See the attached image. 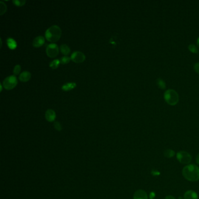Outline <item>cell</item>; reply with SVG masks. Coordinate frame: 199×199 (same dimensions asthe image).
Segmentation results:
<instances>
[{"label":"cell","instance_id":"cell-1","mask_svg":"<svg viewBox=\"0 0 199 199\" xmlns=\"http://www.w3.org/2000/svg\"><path fill=\"white\" fill-rule=\"evenodd\" d=\"M184 178L190 182H196L199 180V168L196 165L189 164L182 170Z\"/></svg>","mask_w":199,"mask_h":199},{"label":"cell","instance_id":"cell-2","mask_svg":"<svg viewBox=\"0 0 199 199\" xmlns=\"http://www.w3.org/2000/svg\"><path fill=\"white\" fill-rule=\"evenodd\" d=\"M61 35V28L57 25H53L48 28L46 31L45 36L46 39L51 42L58 41Z\"/></svg>","mask_w":199,"mask_h":199},{"label":"cell","instance_id":"cell-3","mask_svg":"<svg viewBox=\"0 0 199 199\" xmlns=\"http://www.w3.org/2000/svg\"><path fill=\"white\" fill-rule=\"evenodd\" d=\"M164 99L165 102L170 106L176 105L179 100L178 93L173 90H168L164 93Z\"/></svg>","mask_w":199,"mask_h":199},{"label":"cell","instance_id":"cell-4","mask_svg":"<svg viewBox=\"0 0 199 199\" xmlns=\"http://www.w3.org/2000/svg\"><path fill=\"white\" fill-rule=\"evenodd\" d=\"M18 84V79L14 76H11L4 79L2 82V85L5 89L11 90L14 88Z\"/></svg>","mask_w":199,"mask_h":199},{"label":"cell","instance_id":"cell-5","mask_svg":"<svg viewBox=\"0 0 199 199\" xmlns=\"http://www.w3.org/2000/svg\"><path fill=\"white\" fill-rule=\"evenodd\" d=\"M176 158L178 161L182 164H189L192 160V155L184 151H181L176 153Z\"/></svg>","mask_w":199,"mask_h":199},{"label":"cell","instance_id":"cell-6","mask_svg":"<svg viewBox=\"0 0 199 199\" xmlns=\"http://www.w3.org/2000/svg\"><path fill=\"white\" fill-rule=\"evenodd\" d=\"M46 54L50 57H55L57 56L59 52L58 46L55 43H51L47 45L46 47Z\"/></svg>","mask_w":199,"mask_h":199},{"label":"cell","instance_id":"cell-7","mask_svg":"<svg viewBox=\"0 0 199 199\" xmlns=\"http://www.w3.org/2000/svg\"><path fill=\"white\" fill-rule=\"evenodd\" d=\"M71 59L75 62L80 63L85 60V56L83 53L79 51H76L71 54Z\"/></svg>","mask_w":199,"mask_h":199},{"label":"cell","instance_id":"cell-8","mask_svg":"<svg viewBox=\"0 0 199 199\" xmlns=\"http://www.w3.org/2000/svg\"><path fill=\"white\" fill-rule=\"evenodd\" d=\"M56 117V115L53 110L50 109L46 110L45 113V118L48 122H51L54 121Z\"/></svg>","mask_w":199,"mask_h":199},{"label":"cell","instance_id":"cell-9","mask_svg":"<svg viewBox=\"0 0 199 199\" xmlns=\"http://www.w3.org/2000/svg\"><path fill=\"white\" fill-rule=\"evenodd\" d=\"M133 199H148L147 193L141 189L137 190L134 194Z\"/></svg>","mask_w":199,"mask_h":199},{"label":"cell","instance_id":"cell-10","mask_svg":"<svg viewBox=\"0 0 199 199\" xmlns=\"http://www.w3.org/2000/svg\"><path fill=\"white\" fill-rule=\"evenodd\" d=\"M45 42V38L42 36H39L36 37L33 40V46L35 47H39L42 46Z\"/></svg>","mask_w":199,"mask_h":199},{"label":"cell","instance_id":"cell-11","mask_svg":"<svg viewBox=\"0 0 199 199\" xmlns=\"http://www.w3.org/2000/svg\"><path fill=\"white\" fill-rule=\"evenodd\" d=\"M184 199H198V195L193 190H188L184 195Z\"/></svg>","mask_w":199,"mask_h":199},{"label":"cell","instance_id":"cell-12","mask_svg":"<svg viewBox=\"0 0 199 199\" xmlns=\"http://www.w3.org/2000/svg\"><path fill=\"white\" fill-rule=\"evenodd\" d=\"M31 78V74L29 71H23L22 72L19 77V79L22 82H27Z\"/></svg>","mask_w":199,"mask_h":199},{"label":"cell","instance_id":"cell-13","mask_svg":"<svg viewBox=\"0 0 199 199\" xmlns=\"http://www.w3.org/2000/svg\"><path fill=\"white\" fill-rule=\"evenodd\" d=\"M76 87V83L75 82H67L65 84H64L61 87V89L63 91H68L70 90H71L74 89Z\"/></svg>","mask_w":199,"mask_h":199},{"label":"cell","instance_id":"cell-14","mask_svg":"<svg viewBox=\"0 0 199 199\" xmlns=\"http://www.w3.org/2000/svg\"><path fill=\"white\" fill-rule=\"evenodd\" d=\"M7 42L9 48H10L11 49H15L17 46L15 40L12 38L11 37L8 38L7 40Z\"/></svg>","mask_w":199,"mask_h":199},{"label":"cell","instance_id":"cell-15","mask_svg":"<svg viewBox=\"0 0 199 199\" xmlns=\"http://www.w3.org/2000/svg\"><path fill=\"white\" fill-rule=\"evenodd\" d=\"M61 53L64 55H68L70 53V48L65 44H63L60 46Z\"/></svg>","mask_w":199,"mask_h":199},{"label":"cell","instance_id":"cell-16","mask_svg":"<svg viewBox=\"0 0 199 199\" xmlns=\"http://www.w3.org/2000/svg\"><path fill=\"white\" fill-rule=\"evenodd\" d=\"M156 84L158 87L162 90H165L166 88V83L162 79H161V78L157 79Z\"/></svg>","mask_w":199,"mask_h":199},{"label":"cell","instance_id":"cell-17","mask_svg":"<svg viewBox=\"0 0 199 199\" xmlns=\"http://www.w3.org/2000/svg\"><path fill=\"white\" fill-rule=\"evenodd\" d=\"M164 155L166 158H172L175 156V152L171 149H168L167 150H165L164 153Z\"/></svg>","mask_w":199,"mask_h":199},{"label":"cell","instance_id":"cell-18","mask_svg":"<svg viewBox=\"0 0 199 199\" xmlns=\"http://www.w3.org/2000/svg\"><path fill=\"white\" fill-rule=\"evenodd\" d=\"M60 63V60L56 59V60H54L53 61L50 62L49 65H50V67H51V68L56 69V68H57L59 67Z\"/></svg>","mask_w":199,"mask_h":199},{"label":"cell","instance_id":"cell-19","mask_svg":"<svg viewBox=\"0 0 199 199\" xmlns=\"http://www.w3.org/2000/svg\"><path fill=\"white\" fill-rule=\"evenodd\" d=\"M0 11H1V15H3L7 11V6L5 5V4L2 1H0Z\"/></svg>","mask_w":199,"mask_h":199},{"label":"cell","instance_id":"cell-20","mask_svg":"<svg viewBox=\"0 0 199 199\" xmlns=\"http://www.w3.org/2000/svg\"><path fill=\"white\" fill-rule=\"evenodd\" d=\"M188 48L189 50L193 53H198V48L196 46H195V45H190L189 46H188Z\"/></svg>","mask_w":199,"mask_h":199},{"label":"cell","instance_id":"cell-21","mask_svg":"<svg viewBox=\"0 0 199 199\" xmlns=\"http://www.w3.org/2000/svg\"><path fill=\"white\" fill-rule=\"evenodd\" d=\"M26 1L25 0H14L13 3L18 7H21L22 5H24Z\"/></svg>","mask_w":199,"mask_h":199},{"label":"cell","instance_id":"cell-22","mask_svg":"<svg viewBox=\"0 0 199 199\" xmlns=\"http://www.w3.org/2000/svg\"><path fill=\"white\" fill-rule=\"evenodd\" d=\"M70 60H71L70 57H69L68 56H64V57H61V59L60 60V62L61 64H67L68 62H69Z\"/></svg>","mask_w":199,"mask_h":199},{"label":"cell","instance_id":"cell-23","mask_svg":"<svg viewBox=\"0 0 199 199\" xmlns=\"http://www.w3.org/2000/svg\"><path fill=\"white\" fill-rule=\"evenodd\" d=\"M54 129L59 131H60L61 130H62V126H61V124L59 122H54Z\"/></svg>","mask_w":199,"mask_h":199},{"label":"cell","instance_id":"cell-24","mask_svg":"<svg viewBox=\"0 0 199 199\" xmlns=\"http://www.w3.org/2000/svg\"><path fill=\"white\" fill-rule=\"evenodd\" d=\"M21 70V67L20 65H19V64L16 65L15 66V67H14V71H13V72H14V74L15 75H18V74H19V73H20Z\"/></svg>","mask_w":199,"mask_h":199},{"label":"cell","instance_id":"cell-25","mask_svg":"<svg viewBox=\"0 0 199 199\" xmlns=\"http://www.w3.org/2000/svg\"><path fill=\"white\" fill-rule=\"evenodd\" d=\"M194 70L199 74V62H197L194 65Z\"/></svg>","mask_w":199,"mask_h":199},{"label":"cell","instance_id":"cell-26","mask_svg":"<svg viewBox=\"0 0 199 199\" xmlns=\"http://www.w3.org/2000/svg\"><path fill=\"white\" fill-rule=\"evenodd\" d=\"M155 197V194L154 192H151L150 195V198L151 199H153Z\"/></svg>","mask_w":199,"mask_h":199},{"label":"cell","instance_id":"cell-27","mask_svg":"<svg viewBox=\"0 0 199 199\" xmlns=\"http://www.w3.org/2000/svg\"><path fill=\"white\" fill-rule=\"evenodd\" d=\"M196 163L199 165V153L196 156Z\"/></svg>","mask_w":199,"mask_h":199},{"label":"cell","instance_id":"cell-28","mask_svg":"<svg viewBox=\"0 0 199 199\" xmlns=\"http://www.w3.org/2000/svg\"><path fill=\"white\" fill-rule=\"evenodd\" d=\"M165 199H175V198L172 196L169 195V196H167L165 197Z\"/></svg>","mask_w":199,"mask_h":199},{"label":"cell","instance_id":"cell-29","mask_svg":"<svg viewBox=\"0 0 199 199\" xmlns=\"http://www.w3.org/2000/svg\"><path fill=\"white\" fill-rule=\"evenodd\" d=\"M197 45L199 47V37L198 39V40H197Z\"/></svg>","mask_w":199,"mask_h":199},{"label":"cell","instance_id":"cell-30","mask_svg":"<svg viewBox=\"0 0 199 199\" xmlns=\"http://www.w3.org/2000/svg\"><path fill=\"white\" fill-rule=\"evenodd\" d=\"M179 199H182V198L181 197H179Z\"/></svg>","mask_w":199,"mask_h":199}]
</instances>
